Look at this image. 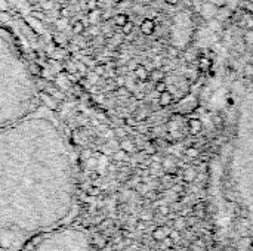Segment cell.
Instances as JSON below:
<instances>
[{"label": "cell", "instance_id": "cell-20", "mask_svg": "<svg viewBox=\"0 0 253 251\" xmlns=\"http://www.w3.org/2000/svg\"><path fill=\"white\" fill-rule=\"evenodd\" d=\"M245 75H246V77H252L253 64H246V67H245Z\"/></svg>", "mask_w": 253, "mask_h": 251}, {"label": "cell", "instance_id": "cell-9", "mask_svg": "<svg viewBox=\"0 0 253 251\" xmlns=\"http://www.w3.org/2000/svg\"><path fill=\"white\" fill-rule=\"evenodd\" d=\"M102 18V10L99 9V7H95V9H92V10H89V13H87V21H89V24H95V22H98L99 19Z\"/></svg>", "mask_w": 253, "mask_h": 251}, {"label": "cell", "instance_id": "cell-23", "mask_svg": "<svg viewBox=\"0 0 253 251\" xmlns=\"http://www.w3.org/2000/svg\"><path fill=\"white\" fill-rule=\"evenodd\" d=\"M136 4H141V6H147V4H150L153 0H133Z\"/></svg>", "mask_w": 253, "mask_h": 251}, {"label": "cell", "instance_id": "cell-10", "mask_svg": "<svg viewBox=\"0 0 253 251\" xmlns=\"http://www.w3.org/2000/svg\"><path fill=\"white\" fill-rule=\"evenodd\" d=\"M165 77H166V74H165V71H163V70H160V68H154L153 71H150V77H148V80H151L153 83H157V81L165 80Z\"/></svg>", "mask_w": 253, "mask_h": 251}, {"label": "cell", "instance_id": "cell-4", "mask_svg": "<svg viewBox=\"0 0 253 251\" xmlns=\"http://www.w3.org/2000/svg\"><path fill=\"white\" fill-rule=\"evenodd\" d=\"M139 28H141V33H142V34L151 36V34L156 31V22H154V19H151V18H145V19H142Z\"/></svg>", "mask_w": 253, "mask_h": 251}, {"label": "cell", "instance_id": "cell-5", "mask_svg": "<svg viewBox=\"0 0 253 251\" xmlns=\"http://www.w3.org/2000/svg\"><path fill=\"white\" fill-rule=\"evenodd\" d=\"M172 104H173V95H172V92L165 90V92L159 93V105H160L162 108H168V107H170Z\"/></svg>", "mask_w": 253, "mask_h": 251}, {"label": "cell", "instance_id": "cell-6", "mask_svg": "<svg viewBox=\"0 0 253 251\" xmlns=\"http://www.w3.org/2000/svg\"><path fill=\"white\" fill-rule=\"evenodd\" d=\"M133 74H135V77H136L139 81H147L148 77H150L148 68H147L145 65H141V64H138V65L133 68Z\"/></svg>", "mask_w": 253, "mask_h": 251}, {"label": "cell", "instance_id": "cell-21", "mask_svg": "<svg viewBox=\"0 0 253 251\" xmlns=\"http://www.w3.org/2000/svg\"><path fill=\"white\" fill-rule=\"evenodd\" d=\"M86 7H87L89 10L98 7V0H86Z\"/></svg>", "mask_w": 253, "mask_h": 251}, {"label": "cell", "instance_id": "cell-19", "mask_svg": "<svg viewBox=\"0 0 253 251\" xmlns=\"http://www.w3.org/2000/svg\"><path fill=\"white\" fill-rule=\"evenodd\" d=\"M168 56L169 58H178L179 56V50L176 47H168Z\"/></svg>", "mask_w": 253, "mask_h": 251}, {"label": "cell", "instance_id": "cell-3", "mask_svg": "<svg viewBox=\"0 0 253 251\" xmlns=\"http://www.w3.org/2000/svg\"><path fill=\"white\" fill-rule=\"evenodd\" d=\"M187 129H188L190 135H199V133L203 130V123H202V120H200V118L193 117V118H190V120H188V123H187Z\"/></svg>", "mask_w": 253, "mask_h": 251}, {"label": "cell", "instance_id": "cell-12", "mask_svg": "<svg viewBox=\"0 0 253 251\" xmlns=\"http://www.w3.org/2000/svg\"><path fill=\"white\" fill-rule=\"evenodd\" d=\"M86 24L83 22V19L82 21H76L73 25H71V31L74 33V34H83L84 33V30H86Z\"/></svg>", "mask_w": 253, "mask_h": 251}, {"label": "cell", "instance_id": "cell-2", "mask_svg": "<svg viewBox=\"0 0 253 251\" xmlns=\"http://www.w3.org/2000/svg\"><path fill=\"white\" fill-rule=\"evenodd\" d=\"M22 251H96V249L87 231L64 225L42 235Z\"/></svg>", "mask_w": 253, "mask_h": 251}, {"label": "cell", "instance_id": "cell-1", "mask_svg": "<svg viewBox=\"0 0 253 251\" xmlns=\"http://www.w3.org/2000/svg\"><path fill=\"white\" fill-rule=\"evenodd\" d=\"M76 175L62 138L49 143L0 142V247L22 251L68 225Z\"/></svg>", "mask_w": 253, "mask_h": 251}, {"label": "cell", "instance_id": "cell-15", "mask_svg": "<svg viewBox=\"0 0 253 251\" xmlns=\"http://www.w3.org/2000/svg\"><path fill=\"white\" fill-rule=\"evenodd\" d=\"M154 90H156L157 93H162V92L168 90V84L165 83V80H162V81H157V83H154Z\"/></svg>", "mask_w": 253, "mask_h": 251}, {"label": "cell", "instance_id": "cell-11", "mask_svg": "<svg viewBox=\"0 0 253 251\" xmlns=\"http://www.w3.org/2000/svg\"><path fill=\"white\" fill-rule=\"evenodd\" d=\"M127 21H129V18H127L126 13H117V15H114V18L111 19V22H113L114 25L120 27V28H122Z\"/></svg>", "mask_w": 253, "mask_h": 251}, {"label": "cell", "instance_id": "cell-16", "mask_svg": "<svg viewBox=\"0 0 253 251\" xmlns=\"http://www.w3.org/2000/svg\"><path fill=\"white\" fill-rule=\"evenodd\" d=\"M28 71H30L31 74H36V75H39V74L42 72V68H40V65H39L37 62H36V64H34V62H31V64L28 65Z\"/></svg>", "mask_w": 253, "mask_h": 251}, {"label": "cell", "instance_id": "cell-24", "mask_svg": "<svg viewBox=\"0 0 253 251\" xmlns=\"http://www.w3.org/2000/svg\"><path fill=\"white\" fill-rule=\"evenodd\" d=\"M165 3H168V4H172V6H175V4H178V1L179 0H163Z\"/></svg>", "mask_w": 253, "mask_h": 251}, {"label": "cell", "instance_id": "cell-18", "mask_svg": "<svg viewBox=\"0 0 253 251\" xmlns=\"http://www.w3.org/2000/svg\"><path fill=\"white\" fill-rule=\"evenodd\" d=\"M40 6H42V9H52L53 6H55V3H53V0H40Z\"/></svg>", "mask_w": 253, "mask_h": 251}, {"label": "cell", "instance_id": "cell-7", "mask_svg": "<svg viewBox=\"0 0 253 251\" xmlns=\"http://www.w3.org/2000/svg\"><path fill=\"white\" fill-rule=\"evenodd\" d=\"M40 101H42L44 105H47V108H50V109H56V108H58V101H56L52 95L46 93L44 90L40 92Z\"/></svg>", "mask_w": 253, "mask_h": 251}, {"label": "cell", "instance_id": "cell-17", "mask_svg": "<svg viewBox=\"0 0 253 251\" xmlns=\"http://www.w3.org/2000/svg\"><path fill=\"white\" fill-rule=\"evenodd\" d=\"M56 25H58V28L62 31V30H65V27L68 25V18H65V16H61L58 21H56Z\"/></svg>", "mask_w": 253, "mask_h": 251}, {"label": "cell", "instance_id": "cell-14", "mask_svg": "<svg viewBox=\"0 0 253 251\" xmlns=\"http://www.w3.org/2000/svg\"><path fill=\"white\" fill-rule=\"evenodd\" d=\"M133 28H135V24H133L132 21H127V22L122 27V31H123V34L129 36V34L133 31Z\"/></svg>", "mask_w": 253, "mask_h": 251}, {"label": "cell", "instance_id": "cell-25", "mask_svg": "<svg viewBox=\"0 0 253 251\" xmlns=\"http://www.w3.org/2000/svg\"><path fill=\"white\" fill-rule=\"evenodd\" d=\"M0 251H6V250H4V249H3V247H0Z\"/></svg>", "mask_w": 253, "mask_h": 251}, {"label": "cell", "instance_id": "cell-22", "mask_svg": "<svg viewBox=\"0 0 253 251\" xmlns=\"http://www.w3.org/2000/svg\"><path fill=\"white\" fill-rule=\"evenodd\" d=\"M199 154V151L196 149V148H190V149H187V155H190V157H196Z\"/></svg>", "mask_w": 253, "mask_h": 251}, {"label": "cell", "instance_id": "cell-13", "mask_svg": "<svg viewBox=\"0 0 253 251\" xmlns=\"http://www.w3.org/2000/svg\"><path fill=\"white\" fill-rule=\"evenodd\" d=\"M122 149L125 151V152H130V151H133L135 149V143H133V141L132 139H127V136L122 141Z\"/></svg>", "mask_w": 253, "mask_h": 251}, {"label": "cell", "instance_id": "cell-8", "mask_svg": "<svg viewBox=\"0 0 253 251\" xmlns=\"http://www.w3.org/2000/svg\"><path fill=\"white\" fill-rule=\"evenodd\" d=\"M211 68H212V59L208 56H200L199 58V71L211 72Z\"/></svg>", "mask_w": 253, "mask_h": 251}]
</instances>
